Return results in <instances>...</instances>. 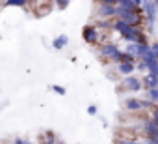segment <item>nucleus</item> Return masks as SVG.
<instances>
[{
    "mask_svg": "<svg viewBox=\"0 0 158 144\" xmlns=\"http://www.w3.org/2000/svg\"><path fill=\"white\" fill-rule=\"evenodd\" d=\"M115 8H117V6H115ZM115 17H117L119 21L127 23V25H132V26H138V25L141 23L139 10H138V11H128V10H121V8H117V10H115Z\"/></svg>",
    "mask_w": 158,
    "mask_h": 144,
    "instance_id": "obj_1",
    "label": "nucleus"
},
{
    "mask_svg": "<svg viewBox=\"0 0 158 144\" xmlns=\"http://www.w3.org/2000/svg\"><path fill=\"white\" fill-rule=\"evenodd\" d=\"M119 52H121V51H119L114 43H104V45L101 47V54L106 56V58H110V60H114V62L117 60V54H119Z\"/></svg>",
    "mask_w": 158,
    "mask_h": 144,
    "instance_id": "obj_2",
    "label": "nucleus"
},
{
    "mask_svg": "<svg viewBox=\"0 0 158 144\" xmlns=\"http://www.w3.org/2000/svg\"><path fill=\"white\" fill-rule=\"evenodd\" d=\"M82 38H84V41H88V43H97V39H99V30L95 28V26H84V30H82Z\"/></svg>",
    "mask_w": 158,
    "mask_h": 144,
    "instance_id": "obj_3",
    "label": "nucleus"
},
{
    "mask_svg": "<svg viewBox=\"0 0 158 144\" xmlns=\"http://www.w3.org/2000/svg\"><path fill=\"white\" fill-rule=\"evenodd\" d=\"M134 69H136L134 62H119V65H117V71L121 75H132Z\"/></svg>",
    "mask_w": 158,
    "mask_h": 144,
    "instance_id": "obj_4",
    "label": "nucleus"
},
{
    "mask_svg": "<svg viewBox=\"0 0 158 144\" xmlns=\"http://www.w3.org/2000/svg\"><path fill=\"white\" fill-rule=\"evenodd\" d=\"M115 6L110 4H99V15L101 17H115Z\"/></svg>",
    "mask_w": 158,
    "mask_h": 144,
    "instance_id": "obj_5",
    "label": "nucleus"
},
{
    "mask_svg": "<svg viewBox=\"0 0 158 144\" xmlns=\"http://www.w3.org/2000/svg\"><path fill=\"white\" fill-rule=\"evenodd\" d=\"M125 86H127L130 92H138V90L141 88V81H138V79L132 77V75H127V79H125Z\"/></svg>",
    "mask_w": 158,
    "mask_h": 144,
    "instance_id": "obj_6",
    "label": "nucleus"
},
{
    "mask_svg": "<svg viewBox=\"0 0 158 144\" xmlns=\"http://www.w3.org/2000/svg\"><path fill=\"white\" fill-rule=\"evenodd\" d=\"M143 129H145V135H147V137H156V138H158V125H156L152 120L145 122Z\"/></svg>",
    "mask_w": 158,
    "mask_h": 144,
    "instance_id": "obj_7",
    "label": "nucleus"
},
{
    "mask_svg": "<svg viewBox=\"0 0 158 144\" xmlns=\"http://www.w3.org/2000/svg\"><path fill=\"white\" fill-rule=\"evenodd\" d=\"M115 6L121 8V10H128V11H138V10H139V8L134 4V0H117Z\"/></svg>",
    "mask_w": 158,
    "mask_h": 144,
    "instance_id": "obj_8",
    "label": "nucleus"
},
{
    "mask_svg": "<svg viewBox=\"0 0 158 144\" xmlns=\"http://www.w3.org/2000/svg\"><path fill=\"white\" fill-rule=\"evenodd\" d=\"M125 107H127L128 110H132V112H138V110H141V101H139V99L130 97V99H127V101H125Z\"/></svg>",
    "mask_w": 158,
    "mask_h": 144,
    "instance_id": "obj_9",
    "label": "nucleus"
},
{
    "mask_svg": "<svg viewBox=\"0 0 158 144\" xmlns=\"http://www.w3.org/2000/svg\"><path fill=\"white\" fill-rule=\"evenodd\" d=\"M143 84H145L147 88H158V75L149 73L147 77H143Z\"/></svg>",
    "mask_w": 158,
    "mask_h": 144,
    "instance_id": "obj_10",
    "label": "nucleus"
},
{
    "mask_svg": "<svg viewBox=\"0 0 158 144\" xmlns=\"http://www.w3.org/2000/svg\"><path fill=\"white\" fill-rule=\"evenodd\" d=\"M147 64V71L152 75H158V60L156 58H151V60H143Z\"/></svg>",
    "mask_w": 158,
    "mask_h": 144,
    "instance_id": "obj_11",
    "label": "nucleus"
},
{
    "mask_svg": "<svg viewBox=\"0 0 158 144\" xmlns=\"http://www.w3.org/2000/svg\"><path fill=\"white\" fill-rule=\"evenodd\" d=\"M67 43H69V38H67V36H58V38H56V39L52 41V47L60 51V49H63V47H65Z\"/></svg>",
    "mask_w": 158,
    "mask_h": 144,
    "instance_id": "obj_12",
    "label": "nucleus"
},
{
    "mask_svg": "<svg viewBox=\"0 0 158 144\" xmlns=\"http://www.w3.org/2000/svg\"><path fill=\"white\" fill-rule=\"evenodd\" d=\"M28 2H30V0H6V6H19V8H23Z\"/></svg>",
    "mask_w": 158,
    "mask_h": 144,
    "instance_id": "obj_13",
    "label": "nucleus"
},
{
    "mask_svg": "<svg viewBox=\"0 0 158 144\" xmlns=\"http://www.w3.org/2000/svg\"><path fill=\"white\" fill-rule=\"evenodd\" d=\"M56 2V6L60 8V10H65L67 6H69V0H54Z\"/></svg>",
    "mask_w": 158,
    "mask_h": 144,
    "instance_id": "obj_14",
    "label": "nucleus"
},
{
    "mask_svg": "<svg viewBox=\"0 0 158 144\" xmlns=\"http://www.w3.org/2000/svg\"><path fill=\"white\" fill-rule=\"evenodd\" d=\"M149 49H151V54H152V58H156V60H158V43H152Z\"/></svg>",
    "mask_w": 158,
    "mask_h": 144,
    "instance_id": "obj_15",
    "label": "nucleus"
},
{
    "mask_svg": "<svg viewBox=\"0 0 158 144\" xmlns=\"http://www.w3.org/2000/svg\"><path fill=\"white\" fill-rule=\"evenodd\" d=\"M139 144H158V138L156 137H147L143 142H139Z\"/></svg>",
    "mask_w": 158,
    "mask_h": 144,
    "instance_id": "obj_16",
    "label": "nucleus"
},
{
    "mask_svg": "<svg viewBox=\"0 0 158 144\" xmlns=\"http://www.w3.org/2000/svg\"><path fill=\"white\" fill-rule=\"evenodd\" d=\"M97 4H110V6H115L117 0H97Z\"/></svg>",
    "mask_w": 158,
    "mask_h": 144,
    "instance_id": "obj_17",
    "label": "nucleus"
},
{
    "mask_svg": "<svg viewBox=\"0 0 158 144\" xmlns=\"http://www.w3.org/2000/svg\"><path fill=\"white\" fill-rule=\"evenodd\" d=\"M52 90H54V92H58V94H61V96L65 94V88H63V86H58V84H54V86H52Z\"/></svg>",
    "mask_w": 158,
    "mask_h": 144,
    "instance_id": "obj_18",
    "label": "nucleus"
},
{
    "mask_svg": "<svg viewBox=\"0 0 158 144\" xmlns=\"http://www.w3.org/2000/svg\"><path fill=\"white\" fill-rule=\"evenodd\" d=\"M88 114L95 116V114H97V107H95V105H89V107H88Z\"/></svg>",
    "mask_w": 158,
    "mask_h": 144,
    "instance_id": "obj_19",
    "label": "nucleus"
},
{
    "mask_svg": "<svg viewBox=\"0 0 158 144\" xmlns=\"http://www.w3.org/2000/svg\"><path fill=\"white\" fill-rule=\"evenodd\" d=\"M152 122L158 125V107H154V110H152Z\"/></svg>",
    "mask_w": 158,
    "mask_h": 144,
    "instance_id": "obj_20",
    "label": "nucleus"
},
{
    "mask_svg": "<svg viewBox=\"0 0 158 144\" xmlns=\"http://www.w3.org/2000/svg\"><path fill=\"white\" fill-rule=\"evenodd\" d=\"M117 144H139V142H136V140H130V138H125V140H119Z\"/></svg>",
    "mask_w": 158,
    "mask_h": 144,
    "instance_id": "obj_21",
    "label": "nucleus"
},
{
    "mask_svg": "<svg viewBox=\"0 0 158 144\" xmlns=\"http://www.w3.org/2000/svg\"><path fill=\"white\" fill-rule=\"evenodd\" d=\"M138 69H141V71H143V69H147V64H145V62L141 60V62L138 64Z\"/></svg>",
    "mask_w": 158,
    "mask_h": 144,
    "instance_id": "obj_22",
    "label": "nucleus"
},
{
    "mask_svg": "<svg viewBox=\"0 0 158 144\" xmlns=\"http://www.w3.org/2000/svg\"><path fill=\"white\" fill-rule=\"evenodd\" d=\"M13 144H30V142H28V140H21V138H17Z\"/></svg>",
    "mask_w": 158,
    "mask_h": 144,
    "instance_id": "obj_23",
    "label": "nucleus"
},
{
    "mask_svg": "<svg viewBox=\"0 0 158 144\" xmlns=\"http://www.w3.org/2000/svg\"><path fill=\"white\" fill-rule=\"evenodd\" d=\"M152 2H154V4H158V0H152Z\"/></svg>",
    "mask_w": 158,
    "mask_h": 144,
    "instance_id": "obj_24",
    "label": "nucleus"
},
{
    "mask_svg": "<svg viewBox=\"0 0 158 144\" xmlns=\"http://www.w3.org/2000/svg\"><path fill=\"white\" fill-rule=\"evenodd\" d=\"M47 144H54V142H47Z\"/></svg>",
    "mask_w": 158,
    "mask_h": 144,
    "instance_id": "obj_25",
    "label": "nucleus"
},
{
    "mask_svg": "<svg viewBox=\"0 0 158 144\" xmlns=\"http://www.w3.org/2000/svg\"><path fill=\"white\" fill-rule=\"evenodd\" d=\"M47 2H50V0H47Z\"/></svg>",
    "mask_w": 158,
    "mask_h": 144,
    "instance_id": "obj_26",
    "label": "nucleus"
},
{
    "mask_svg": "<svg viewBox=\"0 0 158 144\" xmlns=\"http://www.w3.org/2000/svg\"><path fill=\"white\" fill-rule=\"evenodd\" d=\"M156 6H158V4H156Z\"/></svg>",
    "mask_w": 158,
    "mask_h": 144,
    "instance_id": "obj_27",
    "label": "nucleus"
}]
</instances>
